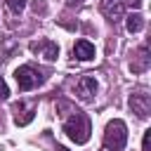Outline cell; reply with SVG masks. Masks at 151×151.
Here are the masks:
<instances>
[{"instance_id": "obj_1", "label": "cell", "mask_w": 151, "mask_h": 151, "mask_svg": "<svg viewBox=\"0 0 151 151\" xmlns=\"http://www.w3.org/2000/svg\"><path fill=\"white\" fill-rule=\"evenodd\" d=\"M64 132H66V137H68L71 142L85 144V142L90 139V118H87L85 113L76 111V113L64 123Z\"/></svg>"}, {"instance_id": "obj_2", "label": "cell", "mask_w": 151, "mask_h": 151, "mask_svg": "<svg viewBox=\"0 0 151 151\" xmlns=\"http://www.w3.org/2000/svg\"><path fill=\"white\" fill-rule=\"evenodd\" d=\"M127 144V125L120 120V118H113L109 125H106V132H104V146L109 151H123Z\"/></svg>"}, {"instance_id": "obj_3", "label": "cell", "mask_w": 151, "mask_h": 151, "mask_svg": "<svg viewBox=\"0 0 151 151\" xmlns=\"http://www.w3.org/2000/svg\"><path fill=\"white\" fill-rule=\"evenodd\" d=\"M14 78H17V85H19V90H21V92H28V90H33L35 85H40V83H42L40 73H38L33 66H19V68H17V73H14Z\"/></svg>"}, {"instance_id": "obj_4", "label": "cell", "mask_w": 151, "mask_h": 151, "mask_svg": "<svg viewBox=\"0 0 151 151\" xmlns=\"http://www.w3.org/2000/svg\"><path fill=\"white\" fill-rule=\"evenodd\" d=\"M31 50L38 52V54H40L42 59H47V61H54L57 54H59V45L52 42V40H38V42L31 45Z\"/></svg>"}, {"instance_id": "obj_5", "label": "cell", "mask_w": 151, "mask_h": 151, "mask_svg": "<svg viewBox=\"0 0 151 151\" xmlns=\"http://www.w3.org/2000/svg\"><path fill=\"white\" fill-rule=\"evenodd\" d=\"M130 106H132V111H134L139 118H146V116H149V111H151L149 94H132V99H130Z\"/></svg>"}, {"instance_id": "obj_6", "label": "cell", "mask_w": 151, "mask_h": 151, "mask_svg": "<svg viewBox=\"0 0 151 151\" xmlns=\"http://www.w3.org/2000/svg\"><path fill=\"white\" fill-rule=\"evenodd\" d=\"M73 54H76V59H80V61H90V59H94V45H92L90 40H78V42L73 45Z\"/></svg>"}, {"instance_id": "obj_7", "label": "cell", "mask_w": 151, "mask_h": 151, "mask_svg": "<svg viewBox=\"0 0 151 151\" xmlns=\"http://www.w3.org/2000/svg\"><path fill=\"white\" fill-rule=\"evenodd\" d=\"M94 92H97V80H94L92 76H83L80 83H78V94H80L83 99H92Z\"/></svg>"}, {"instance_id": "obj_8", "label": "cell", "mask_w": 151, "mask_h": 151, "mask_svg": "<svg viewBox=\"0 0 151 151\" xmlns=\"http://www.w3.org/2000/svg\"><path fill=\"white\" fill-rule=\"evenodd\" d=\"M33 109L31 106H26V104H17L14 106V123L19 125V127H24V125H28L31 120H33Z\"/></svg>"}, {"instance_id": "obj_9", "label": "cell", "mask_w": 151, "mask_h": 151, "mask_svg": "<svg viewBox=\"0 0 151 151\" xmlns=\"http://www.w3.org/2000/svg\"><path fill=\"white\" fill-rule=\"evenodd\" d=\"M101 9H104V14H106L109 19H113V17H118V14L123 12V2H120V0H104V2H101Z\"/></svg>"}, {"instance_id": "obj_10", "label": "cell", "mask_w": 151, "mask_h": 151, "mask_svg": "<svg viewBox=\"0 0 151 151\" xmlns=\"http://www.w3.org/2000/svg\"><path fill=\"white\" fill-rule=\"evenodd\" d=\"M125 28H127L130 33H139V31L144 28V17H142V14H130V17L125 19Z\"/></svg>"}, {"instance_id": "obj_11", "label": "cell", "mask_w": 151, "mask_h": 151, "mask_svg": "<svg viewBox=\"0 0 151 151\" xmlns=\"http://www.w3.org/2000/svg\"><path fill=\"white\" fill-rule=\"evenodd\" d=\"M7 7H9L14 14H19V12L26 7V0H7Z\"/></svg>"}, {"instance_id": "obj_12", "label": "cell", "mask_w": 151, "mask_h": 151, "mask_svg": "<svg viewBox=\"0 0 151 151\" xmlns=\"http://www.w3.org/2000/svg\"><path fill=\"white\" fill-rule=\"evenodd\" d=\"M7 94H9V87H7V83L0 78V101H5V99H7Z\"/></svg>"}, {"instance_id": "obj_13", "label": "cell", "mask_w": 151, "mask_h": 151, "mask_svg": "<svg viewBox=\"0 0 151 151\" xmlns=\"http://www.w3.org/2000/svg\"><path fill=\"white\" fill-rule=\"evenodd\" d=\"M149 144H151V130H146V132H144V139H142L144 151H149Z\"/></svg>"}, {"instance_id": "obj_14", "label": "cell", "mask_w": 151, "mask_h": 151, "mask_svg": "<svg viewBox=\"0 0 151 151\" xmlns=\"http://www.w3.org/2000/svg\"><path fill=\"white\" fill-rule=\"evenodd\" d=\"M127 2H130V5H134V7H139V5H142V0H127Z\"/></svg>"}, {"instance_id": "obj_15", "label": "cell", "mask_w": 151, "mask_h": 151, "mask_svg": "<svg viewBox=\"0 0 151 151\" xmlns=\"http://www.w3.org/2000/svg\"><path fill=\"white\" fill-rule=\"evenodd\" d=\"M78 2H83V0H68V5H78Z\"/></svg>"}]
</instances>
